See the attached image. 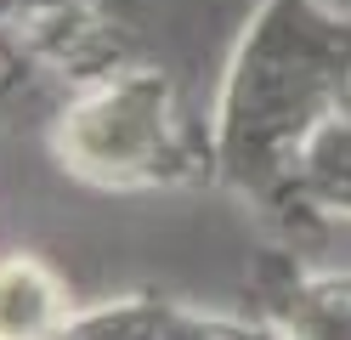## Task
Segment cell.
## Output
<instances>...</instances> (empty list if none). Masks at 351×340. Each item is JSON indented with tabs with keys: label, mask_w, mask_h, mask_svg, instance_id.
<instances>
[{
	"label": "cell",
	"mask_w": 351,
	"mask_h": 340,
	"mask_svg": "<svg viewBox=\"0 0 351 340\" xmlns=\"http://www.w3.org/2000/svg\"><path fill=\"white\" fill-rule=\"evenodd\" d=\"M351 113V17L328 0H261L210 108V176L244 199H289L317 131Z\"/></svg>",
	"instance_id": "obj_1"
},
{
	"label": "cell",
	"mask_w": 351,
	"mask_h": 340,
	"mask_svg": "<svg viewBox=\"0 0 351 340\" xmlns=\"http://www.w3.org/2000/svg\"><path fill=\"white\" fill-rule=\"evenodd\" d=\"M51 153L85 188L102 193H159L187 188L210 170V153L193 148L165 68H119L57 113Z\"/></svg>",
	"instance_id": "obj_2"
},
{
	"label": "cell",
	"mask_w": 351,
	"mask_h": 340,
	"mask_svg": "<svg viewBox=\"0 0 351 340\" xmlns=\"http://www.w3.org/2000/svg\"><path fill=\"white\" fill-rule=\"evenodd\" d=\"M57 340H278L267 317H221L199 312L182 301H159V295H125L91 312H74L57 329Z\"/></svg>",
	"instance_id": "obj_3"
},
{
	"label": "cell",
	"mask_w": 351,
	"mask_h": 340,
	"mask_svg": "<svg viewBox=\"0 0 351 340\" xmlns=\"http://www.w3.org/2000/svg\"><path fill=\"white\" fill-rule=\"evenodd\" d=\"M261 317L278 340H351V272L283 267L267 284Z\"/></svg>",
	"instance_id": "obj_4"
},
{
	"label": "cell",
	"mask_w": 351,
	"mask_h": 340,
	"mask_svg": "<svg viewBox=\"0 0 351 340\" xmlns=\"http://www.w3.org/2000/svg\"><path fill=\"white\" fill-rule=\"evenodd\" d=\"M69 317H74L69 284L46 256H34V249L0 256V340H57Z\"/></svg>",
	"instance_id": "obj_5"
},
{
	"label": "cell",
	"mask_w": 351,
	"mask_h": 340,
	"mask_svg": "<svg viewBox=\"0 0 351 340\" xmlns=\"http://www.w3.org/2000/svg\"><path fill=\"white\" fill-rule=\"evenodd\" d=\"M289 199H300L317 216H340L351 221V113L317 131V142L306 148L300 170L289 181Z\"/></svg>",
	"instance_id": "obj_6"
}]
</instances>
